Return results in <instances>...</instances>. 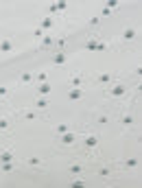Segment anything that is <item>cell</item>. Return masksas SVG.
<instances>
[{"instance_id":"6da1fadb","label":"cell","mask_w":142,"mask_h":188,"mask_svg":"<svg viewBox=\"0 0 142 188\" xmlns=\"http://www.w3.org/2000/svg\"><path fill=\"white\" fill-rule=\"evenodd\" d=\"M13 160V151H0V162L2 164H9Z\"/></svg>"},{"instance_id":"7a4b0ae2","label":"cell","mask_w":142,"mask_h":188,"mask_svg":"<svg viewBox=\"0 0 142 188\" xmlns=\"http://www.w3.org/2000/svg\"><path fill=\"white\" fill-rule=\"evenodd\" d=\"M68 96H70V101H79L81 96H83V92H81V88H72L68 92Z\"/></svg>"},{"instance_id":"3957f363","label":"cell","mask_w":142,"mask_h":188,"mask_svg":"<svg viewBox=\"0 0 142 188\" xmlns=\"http://www.w3.org/2000/svg\"><path fill=\"white\" fill-rule=\"evenodd\" d=\"M0 51H2V53H11L13 51V44H11L9 39H2V42H0Z\"/></svg>"},{"instance_id":"277c9868","label":"cell","mask_w":142,"mask_h":188,"mask_svg":"<svg viewBox=\"0 0 142 188\" xmlns=\"http://www.w3.org/2000/svg\"><path fill=\"white\" fill-rule=\"evenodd\" d=\"M61 142L63 144H72L74 142V134H72V131H66V134L61 136Z\"/></svg>"},{"instance_id":"5b68a950","label":"cell","mask_w":142,"mask_h":188,"mask_svg":"<svg viewBox=\"0 0 142 188\" xmlns=\"http://www.w3.org/2000/svg\"><path fill=\"white\" fill-rule=\"evenodd\" d=\"M98 144V136H88L85 138V147H96Z\"/></svg>"},{"instance_id":"8992f818","label":"cell","mask_w":142,"mask_h":188,"mask_svg":"<svg viewBox=\"0 0 142 188\" xmlns=\"http://www.w3.org/2000/svg\"><path fill=\"white\" fill-rule=\"evenodd\" d=\"M63 61H66V53H55V57H53V64H63Z\"/></svg>"},{"instance_id":"52a82bcc","label":"cell","mask_w":142,"mask_h":188,"mask_svg":"<svg viewBox=\"0 0 142 188\" xmlns=\"http://www.w3.org/2000/svg\"><path fill=\"white\" fill-rule=\"evenodd\" d=\"M125 94V85H114L112 88V96H123Z\"/></svg>"},{"instance_id":"ba28073f","label":"cell","mask_w":142,"mask_h":188,"mask_svg":"<svg viewBox=\"0 0 142 188\" xmlns=\"http://www.w3.org/2000/svg\"><path fill=\"white\" fill-rule=\"evenodd\" d=\"M39 92H42V94H51V92H53V88L48 85V83H42V85H39Z\"/></svg>"},{"instance_id":"9c48e42d","label":"cell","mask_w":142,"mask_h":188,"mask_svg":"<svg viewBox=\"0 0 142 188\" xmlns=\"http://www.w3.org/2000/svg\"><path fill=\"white\" fill-rule=\"evenodd\" d=\"M123 37H125V39H133V37H136V31H133V29H127V31L123 33Z\"/></svg>"},{"instance_id":"30bf717a","label":"cell","mask_w":142,"mask_h":188,"mask_svg":"<svg viewBox=\"0 0 142 188\" xmlns=\"http://www.w3.org/2000/svg\"><path fill=\"white\" fill-rule=\"evenodd\" d=\"M70 188H85V182H81V179H74V182H70Z\"/></svg>"},{"instance_id":"8fae6325","label":"cell","mask_w":142,"mask_h":188,"mask_svg":"<svg viewBox=\"0 0 142 188\" xmlns=\"http://www.w3.org/2000/svg\"><path fill=\"white\" fill-rule=\"evenodd\" d=\"M85 48H88V51H96L98 48V42H94V39H90L88 44H85Z\"/></svg>"},{"instance_id":"7c38bea8","label":"cell","mask_w":142,"mask_h":188,"mask_svg":"<svg viewBox=\"0 0 142 188\" xmlns=\"http://www.w3.org/2000/svg\"><path fill=\"white\" fill-rule=\"evenodd\" d=\"M35 105H37L39 109H44V107H48V101L46 99H37V101H35Z\"/></svg>"},{"instance_id":"4fadbf2b","label":"cell","mask_w":142,"mask_h":188,"mask_svg":"<svg viewBox=\"0 0 142 188\" xmlns=\"http://www.w3.org/2000/svg\"><path fill=\"white\" fill-rule=\"evenodd\" d=\"M70 173H72V175H79V173H81V166H79V164H72V166H70Z\"/></svg>"},{"instance_id":"5bb4252c","label":"cell","mask_w":142,"mask_h":188,"mask_svg":"<svg viewBox=\"0 0 142 188\" xmlns=\"http://www.w3.org/2000/svg\"><path fill=\"white\" fill-rule=\"evenodd\" d=\"M70 83H72V88H79V85H81V77H72Z\"/></svg>"},{"instance_id":"9a60e30c","label":"cell","mask_w":142,"mask_h":188,"mask_svg":"<svg viewBox=\"0 0 142 188\" xmlns=\"http://www.w3.org/2000/svg\"><path fill=\"white\" fill-rule=\"evenodd\" d=\"M42 26H44V29H51V26H53V18H44Z\"/></svg>"},{"instance_id":"2e32d148","label":"cell","mask_w":142,"mask_h":188,"mask_svg":"<svg viewBox=\"0 0 142 188\" xmlns=\"http://www.w3.org/2000/svg\"><path fill=\"white\" fill-rule=\"evenodd\" d=\"M125 164L129 166V169H133V166H138V160H136V158H129V160H127Z\"/></svg>"},{"instance_id":"e0dca14e","label":"cell","mask_w":142,"mask_h":188,"mask_svg":"<svg viewBox=\"0 0 142 188\" xmlns=\"http://www.w3.org/2000/svg\"><path fill=\"white\" fill-rule=\"evenodd\" d=\"M57 131H59V134L63 136V134L68 131V125H66V123H63V125H59V127H57Z\"/></svg>"},{"instance_id":"ac0fdd59","label":"cell","mask_w":142,"mask_h":188,"mask_svg":"<svg viewBox=\"0 0 142 188\" xmlns=\"http://www.w3.org/2000/svg\"><path fill=\"white\" fill-rule=\"evenodd\" d=\"M42 44H44V46H51V44H53V37H51V35H46L44 39H42Z\"/></svg>"},{"instance_id":"d6986e66","label":"cell","mask_w":142,"mask_h":188,"mask_svg":"<svg viewBox=\"0 0 142 188\" xmlns=\"http://www.w3.org/2000/svg\"><path fill=\"white\" fill-rule=\"evenodd\" d=\"M31 79H33V74H31V72H26V74H22V81H24V83H28V81H31Z\"/></svg>"},{"instance_id":"ffe728a7","label":"cell","mask_w":142,"mask_h":188,"mask_svg":"<svg viewBox=\"0 0 142 188\" xmlns=\"http://www.w3.org/2000/svg\"><path fill=\"white\" fill-rule=\"evenodd\" d=\"M123 123L125 125H133V118L131 116H123Z\"/></svg>"},{"instance_id":"44dd1931","label":"cell","mask_w":142,"mask_h":188,"mask_svg":"<svg viewBox=\"0 0 142 188\" xmlns=\"http://www.w3.org/2000/svg\"><path fill=\"white\" fill-rule=\"evenodd\" d=\"M9 127V120H4V118H0V129H7Z\"/></svg>"},{"instance_id":"7402d4cb","label":"cell","mask_w":142,"mask_h":188,"mask_svg":"<svg viewBox=\"0 0 142 188\" xmlns=\"http://www.w3.org/2000/svg\"><path fill=\"white\" fill-rule=\"evenodd\" d=\"M98 81H101V83H107V81H109V74H101V77H98Z\"/></svg>"},{"instance_id":"603a6c76","label":"cell","mask_w":142,"mask_h":188,"mask_svg":"<svg viewBox=\"0 0 142 188\" xmlns=\"http://www.w3.org/2000/svg\"><path fill=\"white\" fill-rule=\"evenodd\" d=\"M28 164H31V166H37V164H39V158H31V160H28Z\"/></svg>"},{"instance_id":"cb8c5ba5","label":"cell","mask_w":142,"mask_h":188,"mask_svg":"<svg viewBox=\"0 0 142 188\" xmlns=\"http://www.w3.org/2000/svg\"><path fill=\"white\" fill-rule=\"evenodd\" d=\"M0 169H2V171H4V173H9V171H11V169H13V166H11V162H9V164H2V166H0Z\"/></svg>"}]
</instances>
